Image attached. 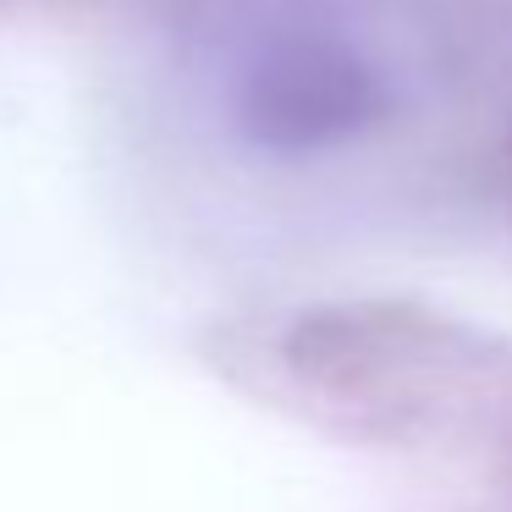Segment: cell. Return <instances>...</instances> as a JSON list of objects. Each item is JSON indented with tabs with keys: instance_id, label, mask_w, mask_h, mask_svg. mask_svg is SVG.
Segmentation results:
<instances>
[{
	"instance_id": "obj_1",
	"label": "cell",
	"mask_w": 512,
	"mask_h": 512,
	"mask_svg": "<svg viewBox=\"0 0 512 512\" xmlns=\"http://www.w3.org/2000/svg\"><path fill=\"white\" fill-rule=\"evenodd\" d=\"M380 89L364 61L325 45L270 50L243 89V111L259 138L270 144H325V138L358 133L375 111Z\"/></svg>"
}]
</instances>
